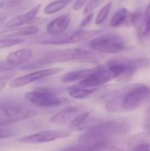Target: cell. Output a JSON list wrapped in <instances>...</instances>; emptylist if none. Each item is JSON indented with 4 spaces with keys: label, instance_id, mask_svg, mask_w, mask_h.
<instances>
[{
    "label": "cell",
    "instance_id": "6da1fadb",
    "mask_svg": "<svg viewBox=\"0 0 150 151\" xmlns=\"http://www.w3.org/2000/svg\"><path fill=\"white\" fill-rule=\"evenodd\" d=\"M129 131V126L122 121H99L86 130L78 139L83 150H114L113 142L126 135Z\"/></svg>",
    "mask_w": 150,
    "mask_h": 151
},
{
    "label": "cell",
    "instance_id": "7a4b0ae2",
    "mask_svg": "<svg viewBox=\"0 0 150 151\" xmlns=\"http://www.w3.org/2000/svg\"><path fill=\"white\" fill-rule=\"evenodd\" d=\"M150 88L142 83L125 86L110 94L105 108L110 112H126L136 110L149 96Z\"/></svg>",
    "mask_w": 150,
    "mask_h": 151
},
{
    "label": "cell",
    "instance_id": "3957f363",
    "mask_svg": "<svg viewBox=\"0 0 150 151\" xmlns=\"http://www.w3.org/2000/svg\"><path fill=\"white\" fill-rule=\"evenodd\" d=\"M103 58V55L95 52L94 50H88L81 48H67V49H59L52 50L36 61L31 62L29 64L21 66L20 69L23 70H31L42 67L47 65H52L56 63H64L70 61H94Z\"/></svg>",
    "mask_w": 150,
    "mask_h": 151
},
{
    "label": "cell",
    "instance_id": "277c9868",
    "mask_svg": "<svg viewBox=\"0 0 150 151\" xmlns=\"http://www.w3.org/2000/svg\"><path fill=\"white\" fill-rule=\"evenodd\" d=\"M37 111L25 104L16 101L0 102V126L12 125L36 116Z\"/></svg>",
    "mask_w": 150,
    "mask_h": 151
},
{
    "label": "cell",
    "instance_id": "5b68a950",
    "mask_svg": "<svg viewBox=\"0 0 150 151\" xmlns=\"http://www.w3.org/2000/svg\"><path fill=\"white\" fill-rule=\"evenodd\" d=\"M88 47L100 54H118L125 51L128 45L120 35L107 33L89 41Z\"/></svg>",
    "mask_w": 150,
    "mask_h": 151
},
{
    "label": "cell",
    "instance_id": "8992f818",
    "mask_svg": "<svg viewBox=\"0 0 150 151\" xmlns=\"http://www.w3.org/2000/svg\"><path fill=\"white\" fill-rule=\"evenodd\" d=\"M105 65L111 73L114 79H117L133 74L138 70L149 67L150 60L147 58H117L109 60Z\"/></svg>",
    "mask_w": 150,
    "mask_h": 151
},
{
    "label": "cell",
    "instance_id": "52a82bcc",
    "mask_svg": "<svg viewBox=\"0 0 150 151\" xmlns=\"http://www.w3.org/2000/svg\"><path fill=\"white\" fill-rule=\"evenodd\" d=\"M25 99L37 107L51 108L57 107L66 103L70 100L64 96L58 90L52 88H39L25 94Z\"/></svg>",
    "mask_w": 150,
    "mask_h": 151
},
{
    "label": "cell",
    "instance_id": "ba28073f",
    "mask_svg": "<svg viewBox=\"0 0 150 151\" xmlns=\"http://www.w3.org/2000/svg\"><path fill=\"white\" fill-rule=\"evenodd\" d=\"M101 33L100 30H86L79 29L71 33H63L58 35H51L50 37L42 39L40 43L47 45H63L81 42L90 37L96 36Z\"/></svg>",
    "mask_w": 150,
    "mask_h": 151
},
{
    "label": "cell",
    "instance_id": "9c48e42d",
    "mask_svg": "<svg viewBox=\"0 0 150 151\" xmlns=\"http://www.w3.org/2000/svg\"><path fill=\"white\" fill-rule=\"evenodd\" d=\"M71 134L72 133L66 130H46V131H42L33 134L23 136L19 138L18 142L21 143H30V144L46 143L57 140L65 139L71 136Z\"/></svg>",
    "mask_w": 150,
    "mask_h": 151
},
{
    "label": "cell",
    "instance_id": "30bf717a",
    "mask_svg": "<svg viewBox=\"0 0 150 151\" xmlns=\"http://www.w3.org/2000/svg\"><path fill=\"white\" fill-rule=\"evenodd\" d=\"M62 68L60 67H53V68H45V69H41L37 70L34 72H32L30 73L19 76L18 78H13L10 83L9 86L11 88H19L21 87H24L26 85H28L30 83L35 82L39 80L55 75L57 73H59L62 72Z\"/></svg>",
    "mask_w": 150,
    "mask_h": 151
},
{
    "label": "cell",
    "instance_id": "8fae6325",
    "mask_svg": "<svg viewBox=\"0 0 150 151\" xmlns=\"http://www.w3.org/2000/svg\"><path fill=\"white\" fill-rule=\"evenodd\" d=\"M114 77L106 65H99L94 67V70L83 80L79 81V85L88 88H99L111 80Z\"/></svg>",
    "mask_w": 150,
    "mask_h": 151
},
{
    "label": "cell",
    "instance_id": "7c38bea8",
    "mask_svg": "<svg viewBox=\"0 0 150 151\" xmlns=\"http://www.w3.org/2000/svg\"><path fill=\"white\" fill-rule=\"evenodd\" d=\"M41 8H42V4H38L29 11H27V12L20 13L13 17L12 19H11L5 23L4 28H11L16 27H21L27 24H32L33 21L37 18V15Z\"/></svg>",
    "mask_w": 150,
    "mask_h": 151
},
{
    "label": "cell",
    "instance_id": "4fadbf2b",
    "mask_svg": "<svg viewBox=\"0 0 150 151\" xmlns=\"http://www.w3.org/2000/svg\"><path fill=\"white\" fill-rule=\"evenodd\" d=\"M86 110V108L80 106H72L65 108L54 114L52 117H50V122L57 125H64L70 123Z\"/></svg>",
    "mask_w": 150,
    "mask_h": 151
},
{
    "label": "cell",
    "instance_id": "5bb4252c",
    "mask_svg": "<svg viewBox=\"0 0 150 151\" xmlns=\"http://www.w3.org/2000/svg\"><path fill=\"white\" fill-rule=\"evenodd\" d=\"M72 16L70 13L60 15L51 20L46 27V31L50 35H58L65 33L70 26Z\"/></svg>",
    "mask_w": 150,
    "mask_h": 151
},
{
    "label": "cell",
    "instance_id": "9a60e30c",
    "mask_svg": "<svg viewBox=\"0 0 150 151\" xmlns=\"http://www.w3.org/2000/svg\"><path fill=\"white\" fill-rule=\"evenodd\" d=\"M39 27L34 25H30L27 27H16L11 28H4L0 32V37H22L30 36L37 34Z\"/></svg>",
    "mask_w": 150,
    "mask_h": 151
},
{
    "label": "cell",
    "instance_id": "2e32d148",
    "mask_svg": "<svg viewBox=\"0 0 150 151\" xmlns=\"http://www.w3.org/2000/svg\"><path fill=\"white\" fill-rule=\"evenodd\" d=\"M33 56V50L30 49H19L15 51H11L6 57V61L15 67L21 65L22 64L29 61Z\"/></svg>",
    "mask_w": 150,
    "mask_h": 151
},
{
    "label": "cell",
    "instance_id": "e0dca14e",
    "mask_svg": "<svg viewBox=\"0 0 150 151\" xmlns=\"http://www.w3.org/2000/svg\"><path fill=\"white\" fill-rule=\"evenodd\" d=\"M98 89L99 88H88V87H84V86L78 84L77 86L68 87L66 88V92L73 99L83 100L95 95L98 91Z\"/></svg>",
    "mask_w": 150,
    "mask_h": 151
},
{
    "label": "cell",
    "instance_id": "ac0fdd59",
    "mask_svg": "<svg viewBox=\"0 0 150 151\" xmlns=\"http://www.w3.org/2000/svg\"><path fill=\"white\" fill-rule=\"evenodd\" d=\"M125 24H132V12L126 8H119L113 14L110 25L112 27H118Z\"/></svg>",
    "mask_w": 150,
    "mask_h": 151
},
{
    "label": "cell",
    "instance_id": "d6986e66",
    "mask_svg": "<svg viewBox=\"0 0 150 151\" xmlns=\"http://www.w3.org/2000/svg\"><path fill=\"white\" fill-rule=\"evenodd\" d=\"M93 70H94V67L70 72V73L64 74L61 77V81L64 83H71V82H74V81H80L83 80L84 78H86Z\"/></svg>",
    "mask_w": 150,
    "mask_h": 151
},
{
    "label": "cell",
    "instance_id": "ffe728a7",
    "mask_svg": "<svg viewBox=\"0 0 150 151\" xmlns=\"http://www.w3.org/2000/svg\"><path fill=\"white\" fill-rule=\"evenodd\" d=\"M72 0H55L50 4H48L45 8L43 9L44 14H54L57 12L63 10L65 7H66Z\"/></svg>",
    "mask_w": 150,
    "mask_h": 151
},
{
    "label": "cell",
    "instance_id": "44dd1931",
    "mask_svg": "<svg viewBox=\"0 0 150 151\" xmlns=\"http://www.w3.org/2000/svg\"><path fill=\"white\" fill-rule=\"evenodd\" d=\"M31 4H32L31 0H9L5 2L4 8L14 12H19V11L20 12L27 9L28 7H30Z\"/></svg>",
    "mask_w": 150,
    "mask_h": 151
},
{
    "label": "cell",
    "instance_id": "7402d4cb",
    "mask_svg": "<svg viewBox=\"0 0 150 151\" xmlns=\"http://www.w3.org/2000/svg\"><path fill=\"white\" fill-rule=\"evenodd\" d=\"M23 42V39L19 37H1L0 49L11 48Z\"/></svg>",
    "mask_w": 150,
    "mask_h": 151
},
{
    "label": "cell",
    "instance_id": "603a6c76",
    "mask_svg": "<svg viewBox=\"0 0 150 151\" xmlns=\"http://www.w3.org/2000/svg\"><path fill=\"white\" fill-rule=\"evenodd\" d=\"M111 6H112V2H109L99 11V12L97 13V15L95 17V24L96 25H101L102 23H103L105 21V19H107V17L110 13Z\"/></svg>",
    "mask_w": 150,
    "mask_h": 151
},
{
    "label": "cell",
    "instance_id": "cb8c5ba5",
    "mask_svg": "<svg viewBox=\"0 0 150 151\" xmlns=\"http://www.w3.org/2000/svg\"><path fill=\"white\" fill-rule=\"evenodd\" d=\"M17 134V129L11 125H2L0 126V140L7 139L14 136Z\"/></svg>",
    "mask_w": 150,
    "mask_h": 151
},
{
    "label": "cell",
    "instance_id": "d4e9b609",
    "mask_svg": "<svg viewBox=\"0 0 150 151\" xmlns=\"http://www.w3.org/2000/svg\"><path fill=\"white\" fill-rule=\"evenodd\" d=\"M150 33V2L147 6L144 15H143V35H148Z\"/></svg>",
    "mask_w": 150,
    "mask_h": 151
},
{
    "label": "cell",
    "instance_id": "484cf974",
    "mask_svg": "<svg viewBox=\"0 0 150 151\" xmlns=\"http://www.w3.org/2000/svg\"><path fill=\"white\" fill-rule=\"evenodd\" d=\"M15 76L14 72H7V73L0 74V92L4 88V87L10 82Z\"/></svg>",
    "mask_w": 150,
    "mask_h": 151
},
{
    "label": "cell",
    "instance_id": "4316f807",
    "mask_svg": "<svg viewBox=\"0 0 150 151\" xmlns=\"http://www.w3.org/2000/svg\"><path fill=\"white\" fill-rule=\"evenodd\" d=\"M104 0H88V2L87 3V4L85 5V9H84V13H89L94 12V10H95Z\"/></svg>",
    "mask_w": 150,
    "mask_h": 151
},
{
    "label": "cell",
    "instance_id": "83f0119b",
    "mask_svg": "<svg viewBox=\"0 0 150 151\" xmlns=\"http://www.w3.org/2000/svg\"><path fill=\"white\" fill-rule=\"evenodd\" d=\"M15 68V66L9 64L6 60H0V73H7Z\"/></svg>",
    "mask_w": 150,
    "mask_h": 151
},
{
    "label": "cell",
    "instance_id": "f1b7e54d",
    "mask_svg": "<svg viewBox=\"0 0 150 151\" xmlns=\"http://www.w3.org/2000/svg\"><path fill=\"white\" fill-rule=\"evenodd\" d=\"M135 147L132 148L134 150H150V143L146 142H137Z\"/></svg>",
    "mask_w": 150,
    "mask_h": 151
},
{
    "label": "cell",
    "instance_id": "f546056e",
    "mask_svg": "<svg viewBox=\"0 0 150 151\" xmlns=\"http://www.w3.org/2000/svg\"><path fill=\"white\" fill-rule=\"evenodd\" d=\"M93 17H94V12H89V13H87V16L82 19V21L80 23V27H85L86 26H88L91 22Z\"/></svg>",
    "mask_w": 150,
    "mask_h": 151
},
{
    "label": "cell",
    "instance_id": "4dcf8cb0",
    "mask_svg": "<svg viewBox=\"0 0 150 151\" xmlns=\"http://www.w3.org/2000/svg\"><path fill=\"white\" fill-rule=\"evenodd\" d=\"M88 2V0H76V2L73 4V10L74 11L80 10L82 7H84L87 4Z\"/></svg>",
    "mask_w": 150,
    "mask_h": 151
},
{
    "label": "cell",
    "instance_id": "1f68e13d",
    "mask_svg": "<svg viewBox=\"0 0 150 151\" xmlns=\"http://www.w3.org/2000/svg\"><path fill=\"white\" fill-rule=\"evenodd\" d=\"M6 19H7V15L4 13H0V27L5 22Z\"/></svg>",
    "mask_w": 150,
    "mask_h": 151
},
{
    "label": "cell",
    "instance_id": "d6a6232c",
    "mask_svg": "<svg viewBox=\"0 0 150 151\" xmlns=\"http://www.w3.org/2000/svg\"><path fill=\"white\" fill-rule=\"evenodd\" d=\"M144 127H145V128L150 133V118L147 119V121L145 122V126Z\"/></svg>",
    "mask_w": 150,
    "mask_h": 151
},
{
    "label": "cell",
    "instance_id": "836d02e7",
    "mask_svg": "<svg viewBox=\"0 0 150 151\" xmlns=\"http://www.w3.org/2000/svg\"><path fill=\"white\" fill-rule=\"evenodd\" d=\"M4 4H5V2H4V1H1L0 2V10L4 7Z\"/></svg>",
    "mask_w": 150,
    "mask_h": 151
},
{
    "label": "cell",
    "instance_id": "e575fe53",
    "mask_svg": "<svg viewBox=\"0 0 150 151\" xmlns=\"http://www.w3.org/2000/svg\"><path fill=\"white\" fill-rule=\"evenodd\" d=\"M149 99H150V92H149Z\"/></svg>",
    "mask_w": 150,
    "mask_h": 151
}]
</instances>
